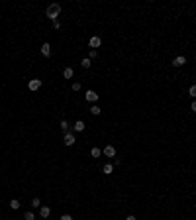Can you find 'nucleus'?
I'll return each mask as SVG.
<instances>
[{
    "instance_id": "obj_7",
    "label": "nucleus",
    "mask_w": 196,
    "mask_h": 220,
    "mask_svg": "<svg viewBox=\"0 0 196 220\" xmlns=\"http://www.w3.org/2000/svg\"><path fill=\"white\" fill-rule=\"evenodd\" d=\"M184 63H186V57H182V55H178V57H175V59H173V65L175 67H182Z\"/></svg>"
},
{
    "instance_id": "obj_6",
    "label": "nucleus",
    "mask_w": 196,
    "mask_h": 220,
    "mask_svg": "<svg viewBox=\"0 0 196 220\" xmlns=\"http://www.w3.org/2000/svg\"><path fill=\"white\" fill-rule=\"evenodd\" d=\"M84 96H86V100H88V102H96V100H98L96 90H86V94H84Z\"/></svg>"
},
{
    "instance_id": "obj_9",
    "label": "nucleus",
    "mask_w": 196,
    "mask_h": 220,
    "mask_svg": "<svg viewBox=\"0 0 196 220\" xmlns=\"http://www.w3.org/2000/svg\"><path fill=\"white\" fill-rule=\"evenodd\" d=\"M41 53L45 57H51V45H49V43H43V45H41Z\"/></svg>"
},
{
    "instance_id": "obj_19",
    "label": "nucleus",
    "mask_w": 196,
    "mask_h": 220,
    "mask_svg": "<svg viewBox=\"0 0 196 220\" xmlns=\"http://www.w3.org/2000/svg\"><path fill=\"white\" fill-rule=\"evenodd\" d=\"M90 114L98 116V114H100V108H98V106H92V108H90Z\"/></svg>"
},
{
    "instance_id": "obj_10",
    "label": "nucleus",
    "mask_w": 196,
    "mask_h": 220,
    "mask_svg": "<svg viewBox=\"0 0 196 220\" xmlns=\"http://www.w3.org/2000/svg\"><path fill=\"white\" fill-rule=\"evenodd\" d=\"M112 171H114V165H112V163H106V165L102 167V173H104V175H110Z\"/></svg>"
},
{
    "instance_id": "obj_17",
    "label": "nucleus",
    "mask_w": 196,
    "mask_h": 220,
    "mask_svg": "<svg viewBox=\"0 0 196 220\" xmlns=\"http://www.w3.org/2000/svg\"><path fill=\"white\" fill-rule=\"evenodd\" d=\"M24 220H35V214H33V212H26V214H24Z\"/></svg>"
},
{
    "instance_id": "obj_25",
    "label": "nucleus",
    "mask_w": 196,
    "mask_h": 220,
    "mask_svg": "<svg viewBox=\"0 0 196 220\" xmlns=\"http://www.w3.org/2000/svg\"><path fill=\"white\" fill-rule=\"evenodd\" d=\"M126 220H136V216H131V214H130V216H127Z\"/></svg>"
},
{
    "instance_id": "obj_14",
    "label": "nucleus",
    "mask_w": 196,
    "mask_h": 220,
    "mask_svg": "<svg viewBox=\"0 0 196 220\" xmlns=\"http://www.w3.org/2000/svg\"><path fill=\"white\" fill-rule=\"evenodd\" d=\"M90 155H92V157H100V155H102V150H98V147H92V150H90Z\"/></svg>"
},
{
    "instance_id": "obj_3",
    "label": "nucleus",
    "mask_w": 196,
    "mask_h": 220,
    "mask_svg": "<svg viewBox=\"0 0 196 220\" xmlns=\"http://www.w3.org/2000/svg\"><path fill=\"white\" fill-rule=\"evenodd\" d=\"M88 45H90V47H92V49H94V51H96V49H98V47H100V45H102V39H100V38H98V36H94V38H90V41H88Z\"/></svg>"
},
{
    "instance_id": "obj_2",
    "label": "nucleus",
    "mask_w": 196,
    "mask_h": 220,
    "mask_svg": "<svg viewBox=\"0 0 196 220\" xmlns=\"http://www.w3.org/2000/svg\"><path fill=\"white\" fill-rule=\"evenodd\" d=\"M28 89L29 90H39L41 89V79H32L28 83Z\"/></svg>"
},
{
    "instance_id": "obj_13",
    "label": "nucleus",
    "mask_w": 196,
    "mask_h": 220,
    "mask_svg": "<svg viewBox=\"0 0 196 220\" xmlns=\"http://www.w3.org/2000/svg\"><path fill=\"white\" fill-rule=\"evenodd\" d=\"M61 130L65 132V134H67V132H71V124L67 120H61Z\"/></svg>"
},
{
    "instance_id": "obj_21",
    "label": "nucleus",
    "mask_w": 196,
    "mask_h": 220,
    "mask_svg": "<svg viewBox=\"0 0 196 220\" xmlns=\"http://www.w3.org/2000/svg\"><path fill=\"white\" fill-rule=\"evenodd\" d=\"M98 55V51H94V49H90V53H88V59H94V57Z\"/></svg>"
},
{
    "instance_id": "obj_5",
    "label": "nucleus",
    "mask_w": 196,
    "mask_h": 220,
    "mask_svg": "<svg viewBox=\"0 0 196 220\" xmlns=\"http://www.w3.org/2000/svg\"><path fill=\"white\" fill-rule=\"evenodd\" d=\"M102 153L106 155V157H116V150H114V145H106L102 150Z\"/></svg>"
},
{
    "instance_id": "obj_8",
    "label": "nucleus",
    "mask_w": 196,
    "mask_h": 220,
    "mask_svg": "<svg viewBox=\"0 0 196 220\" xmlns=\"http://www.w3.org/2000/svg\"><path fill=\"white\" fill-rule=\"evenodd\" d=\"M49 214H51V208H49V206H41V208H39V216H41V218H47Z\"/></svg>"
},
{
    "instance_id": "obj_24",
    "label": "nucleus",
    "mask_w": 196,
    "mask_h": 220,
    "mask_svg": "<svg viewBox=\"0 0 196 220\" xmlns=\"http://www.w3.org/2000/svg\"><path fill=\"white\" fill-rule=\"evenodd\" d=\"M190 110H192V112H196V100H194V102H192V106H190Z\"/></svg>"
},
{
    "instance_id": "obj_20",
    "label": "nucleus",
    "mask_w": 196,
    "mask_h": 220,
    "mask_svg": "<svg viewBox=\"0 0 196 220\" xmlns=\"http://www.w3.org/2000/svg\"><path fill=\"white\" fill-rule=\"evenodd\" d=\"M39 204H41V201H39V199L35 197V199H33V201H32V206H33V208H38Z\"/></svg>"
},
{
    "instance_id": "obj_12",
    "label": "nucleus",
    "mask_w": 196,
    "mask_h": 220,
    "mask_svg": "<svg viewBox=\"0 0 196 220\" xmlns=\"http://www.w3.org/2000/svg\"><path fill=\"white\" fill-rule=\"evenodd\" d=\"M73 75H75V71L71 69V67H65V71H63V77H65V79H71Z\"/></svg>"
},
{
    "instance_id": "obj_1",
    "label": "nucleus",
    "mask_w": 196,
    "mask_h": 220,
    "mask_svg": "<svg viewBox=\"0 0 196 220\" xmlns=\"http://www.w3.org/2000/svg\"><path fill=\"white\" fill-rule=\"evenodd\" d=\"M59 14H61V6L59 4H49V6H47V18H49V20L55 22Z\"/></svg>"
},
{
    "instance_id": "obj_15",
    "label": "nucleus",
    "mask_w": 196,
    "mask_h": 220,
    "mask_svg": "<svg viewBox=\"0 0 196 220\" xmlns=\"http://www.w3.org/2000/svg\"><path fill=\"white\" fill-rule=\"evenodd\" d=\"M10 208H12V210H18V208H20V202L16 201V199H14V201H10Z\"/></svg>"
},
{
    "instance_id": "obj_16",
    "label": "nucleus",
    "mask_w": 196,
    "mask_h": 220,
    "mask_svg": "<svg viewBox=\"0 0 196 220\" xmlns=\"http://www.w3.org/2000/svg\"><path fill=\"white\" fill-rule=\"evenodd\" d=\"M188 94H190L192 99L196 96V84H190V87H188Z\"/></svg>"
},
{
    "instance_id": "obj_4",
    "label": "nucleus",
    "mask_w": 196,
    "mask_h": 220,
    "mask_svg": "<svg viewBox=\"0 0 196 220\" xmlns=\"http://www.w3.org/2000/svg\"><path fill=\"white\" fill-rule=\"evenodd\" d=\"M75 141H77L75 134H73V132H67L65 134V145H75Z\"/></svg>"
},
{
    "instance_id": "obj_11",
    "label": "nucleus",
    "mask_w": 196,
    "mask_h": 220,
    "mask_svg": "<svg viewBox=\"0 0 196 220\" xmlns=\"http://www.w3.org/2000/svg\"><path fill=\"white\" fill-rule=\"evenodd\" d=\"M73 130H75V132H83V130H84V122H83V120L75 122V126H73Z\"/></svg>"
},
{
    "instance_id": "obj_23",
    "label": "nucleus",
    "mask_w": 196,
    "mask_h": 220,
    "mask_svg": "<svg viewBox=\"0 0 196 220\" xmlns=\"http://www.w3.org/2000/svg\"><path fill=\"white\" fill-rule=\"evenodd\" d=\"M61 220H73V216H71V214H63V216H61Z\"/></svg>"
},
{
    "instance_id": "obj_18",
    "label": "nucleus",
    "mask_w": 196,
    "mask_h": 220,
    "mask_svg": "<svg viewBox=\"0 0 196 220\" xmlns=\"http://www.w3.org/2000/svg\"><path fill=\"white\" fill-rule=\"evenodd\" d=\"M80 65H83L84 69H88V67H90V59H88V57H86V59H83V63H80Z\"/></svg>"
},
{
    "instance_id": "obj_22",
    "label": "nucleus",
    "mask_w": 196,
    "mask_h": 220,
    "mask_svg": "<svg viewBox=\"0 0 196 220\" xmlns=\"http://www.w3.org/2000/svg\"><path fill=\"white\" fill-rule=\"evenodd\" d=\"M73 90H80V83H73Z\"/></svg>"
}]
</instances>
